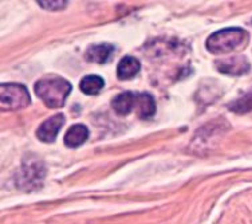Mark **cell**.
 <instances>
[{
	"label": "cell",
	"instance_id": "3",
	"mask_svg": "<svg viewBox=\"0 0 252 224\" xmlns=\"http://www.w3.org/2000/svg\"><path fill=\"white\" fill-rule=\"evenodd\" d=\"M31 102L29 90L19 83H1L0 86V107L3 112L19 110Z\"/></svg>",
	"mask_w": 252,
	"mask_h": 224
},
{
	"label": "cell",
	"instance_id": "13",
	"mask_svg": "<svg viewBox=\"0 0 252 224\" xmlns=\"http://www.w3.org/2000/svg\"><path fill=\"white\" fill-rule=\"evenodd\" d=\"M38 3L40 7L50 11L63 10L67 5V1H38Z\"/></svg>",
	"mask_w": 252,
	"mask_h": 224
},
{
	"label": "cell",
	"instance_id": "11",
	"mask_svg": "<svg viewBox=\"0 0 252 224\" xmlns=\"http://www.w3.org/2000/svg\"><path fill=\"white\" fill-rule=\"evenodd\" d=\"M156 112L155 99L151 94L148 93H140L138 99H137V114L138 117L145 120V118L152 117Z\"/></svg>",
	"mask_w": 252,
	"mask_h": 224
},
{
	"label": "cell",
	"instance_id": "7",
	"mask_svg": "<svg viewBox=\"0 0 252 224\" xmlns=\"http://www.w3.org/2000/svg\"><path fill=\"white\" fill-rule=\"evenodd\" d=\"M137 99H138V94H134L131 92H124L118 94L114 99H113L112 106L118 114L126 116L136 107L137 109Z\"/></svg>",
	"mask_w": 252,
	"mask_h": 224
},
{
	"label": "cell",
	"instance_id": "5",
	"mask_svg": "<svg viewBox=\"0 0 252 224\" xmlns=\"http://www.w3.org/2000/svg\"><path fill=\"white\" fill-rule=\"evenodd\" d=\"M64 124V117L63 114L58 113L53 117L47 118L46 121L38 128V132H36V136L40 141L43 142H50L55 141V138L58 136V132L61 130V128L63 127Z\"/></svg>",
	"mask_w": 252,
	"mask_h": 224
},
{
	"label": "cell",
	"instance_id": "4",
	"mask_svg": "<svg viewBox=\"0 0 252 224\" xmlns=\"http://www.w3.org/2000/svg\"><path fill=\"white\" fill-rule=\"evenodd\" d=\"M215 66L220 73L227 74V75H243L250 71V62L243 55L219 59L215 62Z\"/></svg>",
	"mask_w": 252,
	"mask_h": 224
},
{
	"label": "cell",
	"instance_id": "6",
	"mask_svg": "<svg viewBox=\"0 0 252 224\" xmlns=\"http://www.w3.org/2000/svg\"><path fill=\"white\" fill-rule=\"evenodd\" d=\"M44 177V169L43 165L40 164H31V165H25V169L20 175L19 187L25 188L27 191H32L34 188H38L40 183L43 181Z\"/></svg>",
	"mask_w": 252,
	"mask_h": 224
},
{
	"label": "cell",
	"instance_id": "8",
	"mask_svg": "<svg viewBox=\"0 0 252 224\" xmlns=\"http://www.w3.org/2000/svg\"><path fill=\"white\" fill-rule=\"evenodd\" d=\"M140 61L134 57L126 55L120 61V64L117 66V77L122 81L125 79H130L136 77L138 71H140Z\"/></svg>",
	"mask_w": 252,
	"mask_h": 224
},
{
	"label": "cell",
	"instance_id": "9",
	"mask_svg": "<svg viewBox=\"0 0 252 224\" xmlns=\"http://www.w3.org/2000/svg\"><path fill=\"white\" fill-rule=\"evenodd\" d=\"M114 53V47L112 44H94L86 50L85 57L89 62H95V64H105L110 59L112 54Z\"/></svg>",
	"mask_w": 252,
	"mask_h": 224
},
{
	"label": "cell",
	"instance_id": "2",
	"mask_svg": "<svg viewBox=\"0 0 252 224\" xmlns=\"http://www.w3.org/2000/svg\"><path fill=\"white\" fill-rule=\"evenodd\" d=\"M248 42V34L246 30L239 27L220 30L215 32L207 40V49L212 54L231 53L233 50L240 49L243 44Z\"/></svg>",
	"mask_w": 252,
	"mask_h": 224
},
{
	"label": "cell",
	"instance_id": "12",
	"mask_svg": "<svg viewBox=\"0 0 252 224\" xmlns=\"http://www.w3.org/2000/svg\"><path fill=\"white\" fill-rule=\"evenodd\" d=\"M105 86V81L99 77V75H88L82 78L79 88L82 93L88 94V96H94L101 92V89Z\"/></svg>",
	"mask_w": 252,
	"mask_h": 224
},
{
	"label": "cell",
	"instance_id": "1",
	"mask_svg": "<svg viewBox=\"0 0 252 224\" xmlns=\"http://www.w3.org/2000/svg\"><path fill=\"white\" fill-rule=\"evenodd\" d=\"M34 89L46 106L59 109L66 103L68 94L71 93V83L61 77H46L39 79Z\"/></svg>",
	"mask_w": 252,
	"mask_h": 224
},
{
	"label": "cell",
	"instance_id": "10",
	"mask_svg": "<svg viewBox=\"0 0 252 224\" xmlns=\"http://www.w3.org/2000/svg\"><path fill=\"white\" fill-rule=\"evenodd\" d=\"M89 129L82 124H77L70 128L64 136V144L68 148H77L88 140Z\"/></svg>",
	"mask_w": 252,
	"mask_h": 224
}]
</instances>
